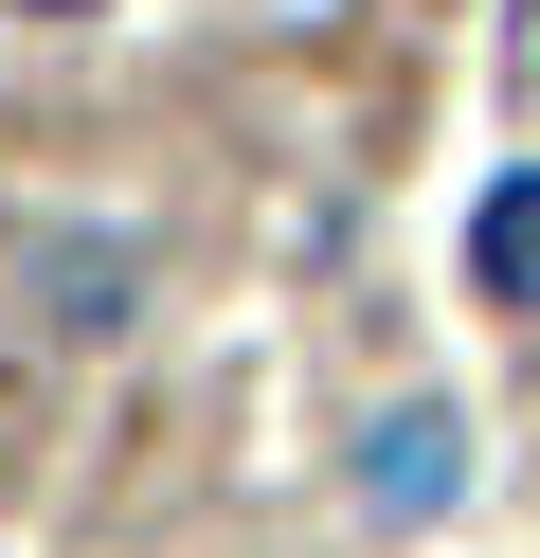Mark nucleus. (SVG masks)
<instances>
[{
	"mask_svg": "<svg viewBox=\"0 0 540 558\" xmlns=\"http://www.w3.org/2000/svg\"><path fill=\"white\" fill-rule=\"evenodd\" d=\"M19 19H91V0H19Z\"/></svg>",
	"mask_w": 540,
	"mask_h": 558,
	"instance_id": "obj_3",
	"label": "nucleus"
},
{
	"mask_svg": "<svg viewBox=\"0 0 540 558\" xmlns=\"http://www.w3.org/2000/svg\"><path fill=\"white\" fill-rule=\"evenodd\" d=\"M451 486H468V414H451V397L379 414V469H360V505H379V522H432Z\"/></svg>",
	"mask_w": 540,
	"mask_h": 558,
	"instance_id": "obj_1",
	"label": "nucleus"
},
{
	"mask_svg": "<svg viewBox=\"0 0 540 558\" xmlns=\"http://www.w3.org/2000/svg\"><path fill=\"white\" fill-rule=\"evenodd\" d=\"M468 270H487L504 306H540V181H487V217H468Z\"/></svg>",
	"mask_w": 540,
	"mask_h": 558,
	"instance_id": "obj_2",
	"label": "nucleus"
}]
</instances>
